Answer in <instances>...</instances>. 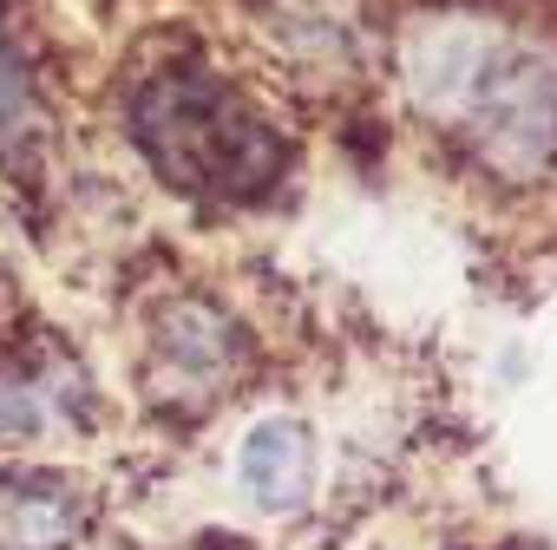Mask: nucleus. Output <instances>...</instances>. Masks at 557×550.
Segmentation results:
<instances>
[{"instance_id":"nucleus-6","label":"nucleus","mask_w":557,"mask_h":550,"mask_svg":"<svg viewBox=\"0 0 557 550\" xmlns=\"http://www.w3.org/2000/svg\"><path fill=\"white\" fill-rule=\"evenodd\" d=\"M236 478L262 511H302L315 498V439L302 420L269 413L236 446Z\"/></svg>"},{"instance_id":"nucleus-2","label":"nucleus","mask_w":557,"mask_h":550,"mask_svg":"<svg viewBox=\"0 0 557 550\" xmlns=\"http://www.w3.org/2000/svg\"><path fill=\"white\" fill-rule=\"evenodd\" d=\"M459 125L492 177L544 184L557 164V66L537 53L498 47Z\"/></svg>"},{"instance_id":"nucleus-1","label":"nucleus","mask_w":557,"mask_h":550,"mask_svg":"<svg viewBox=\"0 0 557 550\" xmlns=\"http://www.w3.org/2000/svg\"><path fill=\"white\" fill-rule=\"evenodd\" d=\"M125 125H132V145L151 158V171L171 190H190V197L249 203L289 164L283 132H275L223 73L190 66V60L138 79L132 99H125Z\"/></svg>"},{"instance_id":"nucleus-7","label":"nucleus","mask_w":557,"mask_h":550,"mask_svg":"<svg viewBox=\"0 0 557 550\" xmlns=\"http://www.w3.org/2000/svg\"><path fill=\"white\" fill-rule=\"evenodd\" d=\"M86 413V380L60 361L47 367H0V452L47 446L53 433H73Z\"/></svg>"},{"instance_id":"nucleus-5","label":"nucleus","mask_w":557,"mask_h":550,"mask_svg":"<svg viewBox=\"0 0 557 550\" xmlns=\"http://www.w3.org/2000/svg\"><path fill=\"white\" fill-rule=\"evenodd\" d=\"M92 524V498L66 472H8L0 478V550H73Z\"/></svg>"},{"instance_id":"nucleus-4","label":"nucleus","mask_w":557,"mask_h":550,"mask_svg":"<svg viewBox=\"0 0 557 550\" xmlns=\"http://www.w3.org/2000/svg\"><path fill=\"white\" fill-rule=\"evenodd\" d=\"M492 53H498V40H492L479 21H459V14L420 21V27H407V40H400V86H407V99H413L426 118H440V125H446V118H466V105H472V92H479Z\"/></svg>"},{"instance_id":"nucleus-3","label":"nucleus","mask_w":557,"mask_h":550,"mask_svg":"<svg viewBox=\"0 0 557 550\" xmlns=\"http://www.w3.org/2000/svg\"><path fill=\"white\" fill-rule=\"evenodd\" d=\"M249 367L243 328L203 302V296H171L158 302L145 328V387L171 407H216Z\"/></svg>"}]
</instances>
